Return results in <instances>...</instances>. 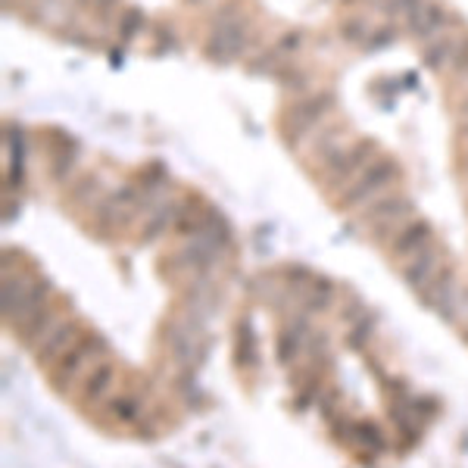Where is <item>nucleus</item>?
I'll list each match as a JSON object with an SVG mask.
<instances>
[{
  "label": "nucleus",
  "instance_id": "obj_1",
  "mask_svg": "<svg viewBox=\"0 0 468 468\" xmlns=\"http://www.w3.org/2000/svg\"><path fill=\"white\" fill-rule=\"evenodd\" d=\"M48 297H50V288L41 284L37 278L26 275V271H16L4 275V288H0V309H4V322L13 324V328L26 331L28 324L35 319H41L48 313Z\"/></svg>",
  "mask_w": 468,
  "mask_h": 468
},
{
  "label": "nucleus",
  "instance_id": "obj_2",
  "mask_svg": "<svg viewBox=\"0 0 468 468\" xmlns=\"http://www.w3.org/2000/svg\"><path fill=\"white\" fill-rule=\"evenodd\" d=\"M394 181H397V165L390 160H384V156H375V160L346 185V191L341 194V203L350 209H366V207H372L375 200L388 197Z\"/></svg>",
  "mask_w": 468,
  "mask_h": 468
},
{
  "label": "nucleus",
  "instance_id": "obj_3",
  "mask_svg": "<svg viewBox=\"0 0 468 468\" xmlns=\"http://www.w3.org/2000/svg\"><path fill=\"white\" fill-rule=\"evenodd\" d=\"M415 218V207L410 197H403V194H388V197L375 200L372 207H366V213H362V225H366L368 231L375 234L378 240H388L399 231L406 229Z\"/></svg>",
  "mask_w": 468,
  "mask_h": 468
},
{
  "label": "nucleus",
  "instance_id": "obj_4",
  "mask_svg": "<svg viewBox=\"0 0 468 468\" xmlns=\"http://www.w3.org/2000/svg\"><path fill=\"white\" fill-rule=\"evenodd\" d=\"M103 359H107V341H103V337H97V335L81 337V344L75 346V350L66 353V356L54 366L57 388H72L79 378L85 381L90 368L101 366Z\"/></svg>",
  "mask_w": 468,
  "mask_h": 468
},
{
  "label": "nucleus",
  "instance_id": "obj_5",
  "mask_svg": "<svg viewBox=\"0 0 468 468\" xmlns=\"http://www.w3.org/2000/svg\"><path fill=\"white\" fill-rule=\"evenodd\" d=\"M81 337H85V335H81L79 324L69 322L66 315H59V319L32 344V353L41 362H48V366H57V362L63 359L66 353L75 350V346L81 344Z\"/></svg>",
  "mask_w": 468,
  "mask_h": 468
},
{
  "label": "nucleus",
  "instance_id": "obj_6",
  "mask_svg": "<svg viewBox=\"0 0 468 468\" xmlns=\"http://www.w3.org/2000/svg\"><path fill=\"white\" fill-rule=\"evenodd\" d=\"M331 103H335L331 94H315V97H309V101L297 103V107L288 112V119H284V132L291 134V141L309 138L313 132H319L331 112Z\"/></svg>",
  "mask_w": 468,
  "mask_h": 468
},
{
  "label": "nucleus",
  "instance_id": "obj_7",
  "mask_svg": "<svg viewBox=\"0 0 468 468\" xmlns=\"http://www.w3.org/2000/svg\"><path fill=\"white\" fill-rule=\"evenodd\" d=\"M247 50V26L240 19L222 16L216 22L213 37L207 44V54L218 59V63H229V59L240 57Z\"/></svg>",
  "mask_w": 468,
  "mask_h": 468
},
{
  "label": "nucleus",
  "instance_id": "obj_8",
  "mask_svg": "<svg viewBox=\"0 0 468 468\" xmlns=\"http://www.w3.org/2000/svg\"><path fill=\"white\" fill-rule=\"evenodd\" d=\"M452 26V16L450 10L443 4H437V0H425L421 6H415L412 16L406 19V28H410V35L415 37V41H431V37L450 32Z\"/></svg>",
  "mask_w": 468,
  "mask_h": 468
},
{
  "label": "nucleus",
  "instance_id": "obj_9",
  "mask_svg": "<svg viewBox=\"0 0 468 468\" xmlns=\"http://www.w3.org/2000/svg\"><path fill=\"white\" fill-rule=\"evenodd\" d=\"M434 244V229L428 218H412L406 229H399L394 238H390V256L403 266V262H410L412 256H419L421 250H428V247Z\"/></svg>",
  "mask_w": 468,
  "mask_h": 468
},
{
  "label": "nucleus",
  "instance_id": "obj_10",
  "mask_svg": "<svg viewBox=\"0 0 468 468\" xmlns=\"http://www.w3.org/2000/svg\"><path fill=\"white\" fill-rule=\"evenodd\" d=\"M372 154H375L372 141H366V144H350L346 150H341V154L331 156V160L324 163V178H328L331 185L353 181L368 163H372Z\"/></svg>",
  "mask_w": 468,
  "mask_h": 468
},
{
  "label": "nucleus",
  "instance_id": "obj_11",
  "mask_svg": "<svg viewBox=\"0 0 468 468\" xmlns=\"http://www.w3.org/2000/svg\"><path fill=\"white\" fill-rule=\"evenodd\" d=\"M443 266H447V260H443V250L437 244H431L428 250H421L419 256H412L410 262H403L399 271H403V282L410 284L412 291L421 293L437 275H441Z\"/></svg>",
  "mask_w": 468,
  "mask_h": 468
},
{
  "label": "nucleus",
  "instance_id": "obj_12",
  "mask_svg": "<svg viewBox=\"0 0 468 468\" xmlns=\"http://www.w3.org/2000/svg\"><path fill=\"white\" fill-rule=\"evenodd\" d=\"M165 346H169L172 359L181 362V366H191L203 356V331L200 324L191 322H178L172 324V331L165 335Z\"/></svg>",
  "mask_w": 468,
  "mask_h": 468
},
{
  "label": "nucleus",
  "instance_id": "obj_13",
  "mask_svg": "<svg viewBox=\"0 0 468 468\" xmlns=\"http://www.w3.org/2000/svg\"><path fill=\"white\" fill-rule=\"evenodd\" d=\"M463 37L465 35H456L450 28V32H443V35H437V37H431V41L421 44V59H425L428 69H437V72L450 69L452 59H456V54H459V44H463Z\"/></svg>",
  "mask_w": 468,
  "mask_h": 468
},
{
  "label": "nucleus",
  "instance_id": "obj_14",
  "mask_svg": "<svg viewBox=\"0 0 468 468\" xmlns=\"http://www.w3.org/2000/svg\"><path fill=\"white\" fill-rule=\"evenodd\" d=\"M112 388H116V366L110 359H103L101 366H94L88 372V378L81 381V399L85 403H103Z\"/></svg>",
  "mask_w": 468,
  "mask_h": 468
},
{
  "label": "nucleus",
  "instance_id": "obj_15",
  "mask_svg": "<svg viewBox=\"0 0 468 468\" xmlns=\"http://www.w3.org/2000/svg\"><path fill=\"white\" fill-rule=\"evenodd\" d=\"M176 216H178V209L172 207V203H165V207L147 209V218H144V238H147V240H154V238H160L163 231H169V229H172V222H176Z\"/></svg>",
  "mask_w": 468,
  "mask_h": 468
},
{
  "label": "nucleus",
  "instance_id": "obj_16",
  "mask_svg": "<svg viewBox=\"0 0 468 468\" xmlns=\"http://www.w3.org/2000/svg\"><path fill=\"white\" fill-rule=\"evenodd\" d=\"M303 341H306V324L293 322L291 328L282 335V341H278V356H282L284 362H291L293 356H297L300 346H303Z\"/></svg>",
  "mask_w": 468,
  "mask_h": 468
},
{
  "label": "nucleus",
  "instance_id": "obj_17",
  "mask_svg": "<svg viewBox=\"0 0 468 468\" xmlns=\"http://www.w3.org/2000/svg\"><path fill=\"white\" fill-rule=\"evenodd\" d=\"M110 412L116 415L119 421H134L141 415V399L132 397V394H122L110 403Z\"/></svg>",
  "mask_w": 468,
  "mask_h": 468
},
{
  "label": "nucleus",
  "instance_id": "obj_18",
  "mask_svg": "<svg viewBox=\"0 0 468 468\" xmlns=\"http://www.w3.org/2000/svg\"><path fill=\"white\" fill-rule=\"evenodd\" d=\"M425 0H388L384 4V10H388V16H397V19H410L415 6H421Z\"/></svg>",
  "mask_w": 468,
  "mask_h": 468
},
{
  "label": "nucleus",
  "instance_id": "obj_19",
  "mask_svg": "<svg viewBox=\"0 0 468 468\" xmlns=\"http://www.w3.org/2000/svg\"><path fill=\"white\" fill-rule=\"evenodd\" d=\"M450 69L456 75H463V79H468V35L463 37V44H459V54H456V59H452Z\"/></svg>",
  "mask_w": 468,
  "mask_h": 468
},
{
  "label": "nucleus",
  "instance_id": "obj_20",
  "mask_svg": "<svg viewBox=\"0 0 468 468\" xmlns=\"http://www.w3.org/2000/svg\"><path fill=\"white\" fill-rule=\"evenodd\" d=\"M459 147H463V172L468 176V128H459Z\"/></svg>",
  "mask_w": 468,
  "mask_h": 468
},
{
  "label": "nucleus",
  "instance_id": "obj_21",
  "mask_svg": "<svg viewBox=\"0 0 468 468\" xmlns=\"http://www.w3.org/2000/svg\"><path fill=\"white\" fill-rule=\"evenodd\" d=\"M456 116H459V128H468V97H463V103L456 107Z\"/></svg>",
  "mask_w": 468,
  "mask_h": 468
}]
</instances>
